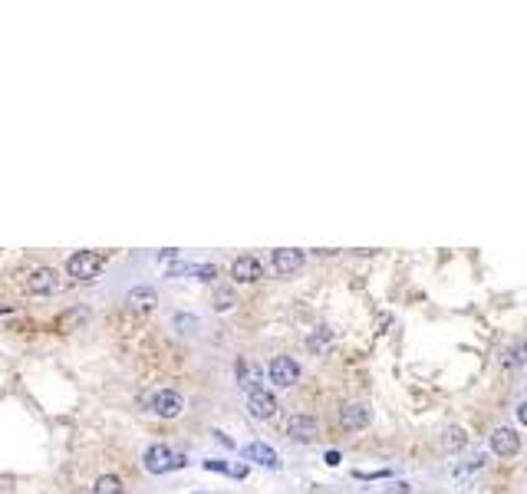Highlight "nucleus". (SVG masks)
<instances>
[{
  "mask_svg": "<svg viewBox=\"0 0 527 494\" xmlns=\"http://www.w3.org/2000/svg\"><path fill=\"white\" fill-rule=\"evenodd\" d=\"M93 494H125V485L119 475H99L96 485H93Z\"/></svg>",
  "mask_w": 527,
  "mask_h": 494,
  "instance_id": "f3484780",
  "label": "nucleus"
},
{
  "mask_svg": "<svg viewBox=\"0 0 527 494\" xmlns=\"http://www.w3.org/2000/svg\"><path fill=\"white\" fill-rule=\"evenodd\" d=\"M238 382L244 386V389H250V392L260 389V386H257V382H260V369H257V366H250V362L241 360V362H238Z\"/></svg>",
  "mask_w": 527,
  "mask_h": 494,
  "instance_id": "dca6fc26",
  "label": "nucleus"
},
{
  "mask_svg": "<svg viewBox=\"0 0 527 494\" xmlns=\"http://www.w3.org/2000/svg\"><path fill=\"white\" fill-rule=\"evenodd\" d=\"M103 264H105V257L99 251H76L66 260V274L73 280H96L103 274Z\"/></svg>",
  "mask_w": 527,
  "mask_h": 494,
  "instance_id": "f03ea898",
  "label": "nucleus"
},
{
  "mask_svg": "<svg viewBox=\"0 0 527 494\" xmlns=\"http://www.w3.org/2000/svg\"><path fill=\"white\" fill-rule=\"evenodd\" d=\"M231 277H234L238 284H254V280L264 277V267H260V260L254 254H241V257H234V264H231Z\"/></svg>",
  "mask_w": 527,
  "mask_h": 494,
  "instance_id": "0eeeda50",
  "label": "nucleus"
},
{
  "mask_svg": "<svg viewBox=\"0 0 527 494\" xmlns=\"http://www.w3.org/2000/svg\"><path fill=\"white\" fill-rule=\"evenodd\" d=\"M244 458H248V461H257V465H264V468H277L280 465L277 452H274L270 445H264V442H250V445L244 448Z\"/></svg>",
  "mask_w": 527,
  "mask_h": 494,
  "instance_id": "ddd939ff",
  "label": "nucleus"
},
{
  "mask_svg": "<svg viewBox=\"0 0 527 494\" xmlns=\"http://www.w3.org/2000/svg\"><path fill=\"white\" fill-rule=\"evenodd\" d=\"M27 290L37 297H50L59 290V274L53 267H37V270H30L27 277Z\"/></svg>",
  "mask_w": 527,
  "mask_h": 494,
  "instance_id": "39448f33",
  "label": "nucleus"
},
{
  "mask_svg": "<svg viewBox=\"0 0 527 494\" xmlns=\"http://www.w3.org/2000/svg\"><path fill=\"white\" fill-rule=\"evenodd\" d=\"M323 461H326V465H330V468H336V465H340V452H326V455H323Z\"/></svg>",
  "mask_w": 527,
  "mask_h": 494,
  "instance_id": "4be33fe9",
  "label": "nucleus"
},
{
  "mask_svg": "<svg viewBox=\"0 0 527 494\" xmlns=\"http://www.w3.org/2000/svg\"><path fill=\"white\" fill-rule=\"evenodd\" d=\"M267 376L274 386L290 389V386L300 382V366H297V360H290V356H274V360L267 362Z\"/></svg>",
  "mask_w": 527,
  "mask_h": 494,
  "instance_id": "20e7f679",
  "label": "nucleus"
},
{
  "mask_svg": "<svg viewBox=\"0 0 527 494\" xmlns=\"http://www.w3.org/2000/svg\"><path fill=\"white\" fill-rule=\"evenodd\" d=\"M168 277H195V280H214L218 267L214 264H172L165 270Z\"/></svg>",
  "mask_w": 527,
  "mask_h": 494,
  "instance_id": "f8f14e48",
  "label": "nucleus"
},
{
  "mask_svg": "<svg viewBox=\"0 0 527 494\" xmlns=\"http://www.w3.org/2000/svg\"><path fill=\"white\" fill-rule=\"evenodd\" d=\"M214 438H218L221 445H228V448H231V445H234V442H231V438H228V435H224V432H214Z\"/></svg>",
  "mask_w": 527,
  "mask_h": 494,
  "instance_id": "b1692460",
  "label": "nucleus"
},
{
  "mask_svg": "<svg viewBox=\"0 0 527 494\" xmlns=\"http://www.w3.org/2000/svg\"><path fill=\"white\" fill-rule=\"evenodd\" d=\"M366 422H369V409L359 406V402H349V406L340 409V425L346 432H359V428H366Z\"/></svg>",
  "mask_w": 527,
  "mask_h": 494,
  "instance_id": "9b49d317",
  "label": "nucleus"
},
{
  "mask_svg": "<svg viewBox=\"0 0 527 494\" xmlns=\"http://www.w3.org/2000/svg\"><path fill=\"white\" fill-rule=\"evenodd\" d=\"M175 323H178V326H198V320H195V316L178 314V316H175Z\"/></svg>",
  "mask_w": 527,
  "mask_h": 494,
  "instance_id": "412c9836",
  "label": "nucleus"
},
{
  "mask_svg": "<svg viewBox=\"0 0 527 494\" xmlns=\"http://www.w3.org/2000/svg\"><path fill=\"white\" fill-rule=\"evenodd\" d=\"M465 442H468V438H465V432H461V428H448V438H445V448H461V445H465Z\"/></svg>",
  "mask_w": 527,
  "mask_h": 494,
  "instance_id": "6ab92c4d",
  "label": "nucleus"
},
{
  "mask_svg": "<svg viewBox=\"0 0 527 494\" xmlns=\"http://www.w3.org/2000/svg\"><path fill=\"white\" fill-rule=\"evenodd\" d=\"M270 260H274V270H277L280 277H290L303 267V251H297V247H280V251H274Z\"/></svg>",
  "mask_w": 527,
  "mask_h": 494,
  "instance_id": "1a4fd4ad",
  "label": "nucleus"
},
{
  "mask_svg": "<svg viewBox=\"0 0 527 494\" xmlns=\"http://www.w3.org/2000/svg\"><path fill=\"white\" fill-rule=\"evenodd\" d=\"M508 356H511L508 362H514V360H518V362H527V343H518V346H514Z\"/></svg>",
  "mask_w": 527,
  "mask_h": 494,
  "instance_id": "aec40b11",
  "label": "nucleus"
},
{
  "mask_svg": "<svg viewBox=\"0 0 527 494\" xmlns=\"http://www.w3.org/2000/svg\"><path fill=\"white\" fill-rule=\"evenodd\" d=\"M491 452L501 458H511V455H518L521 452V435L514 432V428H494L491 432Z\"/></svg>",
  "mask_w": 527,
  "mask_h": 494,
  "instance_id": "6e6552de",
  "label": "nucleus"
},
{
  "mask_svg": "<svg viewBox=\"0 0 527 494\" xmlns=\"http://www.w3.org/2000/svg\"><path fill=\"white\" fill-rule=\"evenodd\" d=\"M125 304L132 306V310H152L158 304V294H155V287H132L125 294Z\"/></svg>",
  "mask_w": 527,
  "mask_h": 494,
  "instance_id": "4468645a",
  "label": "nucleus"
},
{
  "mask_svg": "<svg viewBox=\"0 0 527 494\" xmlns=\"http://www.w3.org/2000/svg\"><path fill=\"white\" fill-rule=\"evenodd\" d=\"M142 465L149 475H168V471H178V468L188 465V458L168 445H149L142 455Z\"/></svg>",
  "mask_w": 527,
  "mask_h": 494,
  "instance_id": "f257e3e1",
  "label": "nucleus"
},
{
  "mask_svg": "<svg viewBox=\"0 0 527 494\" xmlns=\"http://www.w3.org/2000/svg\"><path fill=\"white\" fill-rule=\"evenodd\" d=\"M518 422L527 428V402H521V406H518Z\"/></svg>",
  "mask_w": 527,
  "mask_h": 494,
  "instance_id": "5701e85b",
  "label": "nucleus"
},
{
  "mask_svg": "<svg viewBox=\"0 0 527 494\" xmlns=\"http://www.w3.org/2000/svg\"><path fill=\"white\" fill-rule=\"evenodd\" d=\"M149 409L162 418H178L185 412V396L178 389H158L149 396Z\"/></svg>",
  "mask_w": 527,
  "mask_h": 494,
  "instance_id": "7ed1b4c3",
  "label": "nucleus"
},
{
  "mask_svg": "<svg viewBox=\"0 0 527 494\" xmlns=\"http://www.w3.org/2000/svg\"><path fill=\"white\" fill-rule=\"evenodd\" d=\"M234 304H238V297H234V290H228V287H218L214 290V310H234Z\"/></svg>",
  "mask_w": 527,
  "mask_h": 494,
  "instance_id": "a211bd4d",
  "label": "nucleus"
},
{
  "mask_svg": "<svg viewBox=\"0 0 527 494\" xmlns=\"http://www.w3.org/2000/svg\"><path fill=\"white\" fill-rule=\"evenodd\" d=\"M330 346H333V330H330V326H316L307 336V350L313 352V356H323Z\"/></svg>",
  "mask_w": 527,
  "mask_h": 494,
  "instance_id": "2eb2a0df",
  "label": "nucleus"
},
{
  "mask_svg": "<svg viewBox=\"0 0 527 494\" xmlns=\"http://www.w3.org/2000/svg\"><path fill=\"white\" fill-rule=\"evenodd\" d=\"M248 412H250V418L267 422V418L277 415V399L267 389H254V392H248Z\"/></svg>",
  "mask_w": 527,
  "mask_h": 494,
  "instance_id": "423d86ee",
  "label": "nucleus"
},
{
  "mask_svg": "<svg viewBox=\"0 0 527 494\" xmlns=\"http://www.w3.org/2000/svg\"><path fill=\"white\" fill-rule=\"evenodd\" d=\"M316 432H320V422H316L313 415H294L287 425V435L294 438V442H313Z\"/></svg>",
  "mask_w": 527,
  "mask_h": 494,
  "instance_id": "9d476101",
  "label": "nucleus"
}]
</instances>
